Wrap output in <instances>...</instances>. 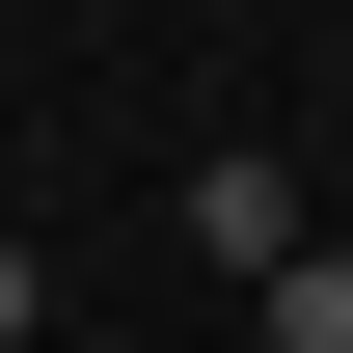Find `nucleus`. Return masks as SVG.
I'll return each instance as SVG.
<instances>
[{"mask_svg":"<svg viewBox=\"0 0 353 353\" xmlns=\"http://www.w3.org/2000/svg\"><path fill=\"white\" fill-rule=\"evenodd\" d=\"M190 245H218V272H299V163H272V136H245V163H190Z\"/></svg>","mask_w":353,"mask_h":353,"instance_id":"f257e3e1","label":"nucleus"},{"mask_svg":"<svg viewBox=\"0 0 353 353\" xmlns=\"http://www.w3.org/2000/svg\"><path fill=\"white\" fill-rule=\"evenodd\" d=\"M28 326H54V299H28V245H0V353H28Z\"/></svg>","mask_w":353,"mask_h":353,"instance_id":"7ed1b4c3","label":"nucleus"},{"mask_svg":"<svg viewBox=\"0 0 353 353\" xmlns=\"http://www.w3.org/2000/svg\"><path fill=\"white\" fill-rule=\"evenodd\" d=\"M272 353H353V245H299V272H272Z\"/></svg>","mask_w":353,"mask_h":353,"instance_id":"f03ea898","label":"nucleus"}]
</instances>
